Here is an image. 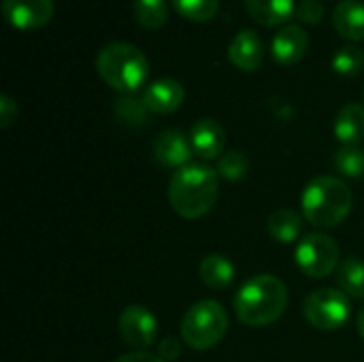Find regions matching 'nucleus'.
<instances>
[{"label": "nucleus", "instance_id": "1", "mask_svg": "<svg viewBox=\"0 0 364 362\" xmlns=\"http://www.w3.org/2000/svg\"><path fill=\"white\" fill-rule=\"evenodd\" d=\"M218 171L205 164H188L173 173L168 181V203L173 211L186 220L209 213L218 201Z\"/></svg>", "mask_w": 364, "mask_h": 362}, {"label": "nucleus", "instance_id": "2", "mask_svg": "<svg viewBox=\"0 0 364 362\" xmlns=\"http://www.w3.org/2000/svg\"><path fill=\"white\" fill-rule=\"evenodd\" d=\"M288 307V288L275 275H256L247 280L235 297V314L245 326L262 329L284 316Z\"/></svg>", "mask_w": 364, "mask_h": 362}, {"label": "nucleus", "instance_id": "3", "mask_svg": "<svg viewBox=\"0 0 364 362\" xmlns=\"http://www.w3.org/2000/svg\"><path fill=\"white\" fill-rule=\"evenodd\" d=\"M352 190L339 177H316L311 179L301 196L303 218L318 228H335L346 222L352 211Z\"/></svg>", "mask_w": 364, "mask_h": 362}, {"label": "nucleus", "instance_id": "4", "mask_svg": "<svg viewBox=\"0 0 364 362\" xmlns=\"http://www.w3.org/2000/svg\"><path fill=\"white\" fill-rule=\"evenodd\" d=\"M96 70L109 87L122 94H134L149 77V62L136 45L115 41L98 51Z\"/></svg>", "mask_w": 364, "mask_h": 362}, {"label": "nucleus", "instance_id": "5", "mask_svg": "<svg viewBox=\"0 0 364 362\" xmlns=\"http://www.w3.org/2000/svg\"><path fill=\"white\" fill-rule=\"evenodd\" d=\"M228 331V316L218 301L194 303L181 320V339L188 348L205 352L215 348Z\"/></svg>", "mask_w": 364, "mask_h": 362}, {"label": "nucleus", "instance_id": "6", "mask_svg": "<svg viewBox=\"0 0 364 362\" xmlns=\"http://www.w3.org/2000/svg\"><path fill=\"white\" fill-rule=\"evenodd\" d=\"M303 314L305 320L318 331H339L352 316V303L343 290L322 288L305 299Z\"/></svg>", "mask_w": 364, "mask_h": 362}, {"label": "nucleus", "instance_id": "7", "mask_svg": "<svg viewBox=\"0 0 364 362\" xmlns=\"http://www.w3.org/2000/svg\"><path fill=\"white\" fill-rule=\"evenodd\" d=\"M296 265L299 269L314 277H328L339 269V245L333 237L324 233H309L296 245Z\"/></svg>", "mask_w": 364, "mask_h": 362}, {"label": "nucleus", "instance_id": "8", "mask_svg": "<svg viewBox=\"0 0 364 362\" xmlns=\"http://www.w3.org/2000/svg\"><path fill=\"white\" fill-rule=\"evenodd\" d=\"M117 331H119L122 339L128 346L136 348L139 352H145L156 341L158 320H156V316L147 307H143V305H128L119 314Z\"/></svg>", "mask_w": 364, "mask_h": 362}, {"label": "nucleus", "instance_id": "9", "mask_svg": "<svg viewBox=\"0 0 364 362\" xmlns=\"http://www.w3.org/2000/svg\"><path fill=\"white\" fill-rule=\"evenodd\" d=\"M53 0H2L4 19L23 32L45 28L53 17Z\"/></svg>", "mask_w": 364, "mask_h": 362}, {"label": "nucleus", "instance_id": "10", "mask_svg": "<svg viewBox=\"0 0 364 362\" xmlns=\"http://www.w3.org/2000/svg\"><path fill=\"white\" fill-rule=\"evenodd\" d=\"M309 47V34L299 23H286L282 26L271 43L273 60L282 66H292L303 60Z\"/></svg>", "mask_w": 364, "mask_h": 362}, {"label": "nucleus", "instance_id": "11", "mask_svg": "<svg viewBox=\"0 0 364 362\" xmlns=\"http://www.w3.org/2000/svg\"><path fill=\"white\" fill-rule=\"evenodd\" d=\"M264 58V45L256 30H241L228 45V60L232 66L245 73H254L260 68Z\"/></svg>", "mask_w": 364, "mask_h": 362}, {"label": "nucleus", "instance_id": "12", "mask_svg": "<svg viewBox=\"0 0 364 362\" xmlns=\"http://www.w3.org/2000/svg\"><path fill=\"white\" fill-rule=\"evenodd\" d=\"M192 143L179 130H164L154 141V158L168 169H183L190 164L192 158Z\"/></svg>", "mask_w": 364, "mask_h": 362}, {"label": "nucleus", "instance_id": "13", "mask_svg": "<svg viewBox=\"0 0 364 362\" xmlns=\"http://www.w3.org/2000/svg\"><path fill=\"white\" fill-rule=\"evenodd\" d=\"M143 100H145V105L149 107L151 113L168 115V113H175L183 105L186 90L177 79L162 77V79H156L154 83L147 85V90L143 94Z\"/></svg>", "mask_w": 364, "mask_h": 362}, {"label": "nucleus", "instance_id": "14", "mask_svg": "<svg viewBox=\"0 0 364 362\" xmlns=\"http://www.w3.org/2000/svg\"><path fill=\"white\" fill-rule=\"evenodd\" d=\"M190 143L196 156L205 160H215L218 156H224V143H226V132L224 126L211 117L198 119L192 130H190Z\"/></svg>", "mask_w": 364, "mask_h": 362}, {"label": "nucleus", "instance_id": "15", "mask_svg": "<svg viewBox=\"0 0 364 362\" xmlns=\"http://www.w3.org/2000/svg\"><path fill=\"white\" fill-rule=\"evenodd\" d=\"M245 9L254 21L260 26H286L294 13V0H245Z\"/></svg>", "mask_w": 364, "mask_h": 362}, {"label": "nucleus", "instance_id": "16", "mask_svg": "<svg viewBox=\"0 0 364 362\" xmlns=\"http://www.w3.org/2000/svg\"><path fill=\"white\" fill-rule=\"evenodd\" d=\"M335 30L348 41H364V2L343 0L333 13Z\"/></svg>", "mask_w": 364, "mask_h": 362}, {"label": "nucleus", "instance_id": "17", "mask_svg": "<svg viewBox=\"0 0 364 362\" xmlns=\"http://www.w3.org/2000/svg\"><path fill=\"white\" fill-rule=\"evenodd\" d=\"M335 137L339 143L358 145L364 139V107L358 102L346 105L335 119Z\"/></svg>", "mask_w": 364, "mask_h": 362}, {"label": "nucleus", "instance_id": "18", "mask_svg": "<svg viewBox=\"0 0 364 362\" xmlns=\"http://www.w3.org/2000/svg\"><path fill=\"white\" fill-rule=\"evenodd\" d=\"M200 280L211 290H226L235 282V265L224 254H209L198 267Z\"/></svg>", "mask_w": 364, "mask_h": 362}, {"label": "nucleus", "instance_id": "19", "mask_svg": "<svg viewBox=\"0 0 364 362\" xmlns=\"http://www.w3.org/2000/svg\"><path fill=\"white\" fill-rule=\"evenodd\" d=\"M303 233V215H299L294 209L282 207L269 218V235L277 243H294Z\"/></svg>", "mask_w": 364, "mask_h": 362}, {"label": "nucleus", "instance_id": "20", "mask_svg": "<svg viewBox=\"0 0 364 362\" xmlns=\"http://www.w3.org/2000/svg\"><path fill=\"white\" fill-rule=\"evenodd\" d=\"M337 282L348 297L364 299V262L360 258H346L337 269Z\"/></svg>", "mask_w": 364, "mask_h": 362}, {"label": "nucleus", "instance_id": "21", "mask_svg": "<svg viewBox=\"0 0 364 362\" xmlns=\"http://www.w3.org/2000/svg\"><path fill=\"white\" fill-rule=\"evenodd\" d=\"M134 19L145 30H160L168 19V2L166 0H134Z\"/></svg>", "mask_w": 364, "mask_h": 362}, {"label": "nucleus", "instance_id": "22", "mask_svg": "<svg viewBox=\"0 0 364 362\" xmlns=\"http://www.w3.org/2000/svg\"><path fill=\"white\" fill-rule=\"evenodd\" d=\"M171 4L190 21H209L220 11V0H171Z\"/></svg>", "mask_w": 364, "mask_h": 362}, {"label": "nucleus", "instance_id": "23", "mask_svg": "<svg viewBox=\"0 0 364 362\" xmlns=\"http://www.w3.org/2000/svg\"><path fill=\"white\" fill-rule=\"evenodd\" d=\"M115 113L122 122H126L130 126H139V124L147 122L151 111L143 98H134L132 94H124L115 100Z\"/></svg>", "mask_w": 364, "mask_h": 362}, {"label": "nucleus", "instance_id": "24", "mask_svg": "<svg viewBox=\"0 0 364 362\" xmlns=\"http://www.w3.org/2000/svg\"><path fill=\"white\" fill-rule=\"evenodd\" d=\"M333 68L337 75L343 77H354L364 70V51L356 45H346L341 47L335 58H333Z\"/></svg>", "mask_w": 364, "mask_h": 362}, {"label": "nucleus", "instance_id": "25", "mask_svg": "<svg viewBox=\"0 0 364 362\" xmlns=\"http://www.w3.org/2000/svg\"><path fill=\"white\" fill-rule=\"evenodd\" d=\"M335 169L346 177H364V149L358 145L341 147L335 156Z\"/></svg>", "mask_w": 364, "mask_h": 362}, {"label": "nucleus", "instance_id": "26", "mask_svg": "<svg viewBox=\"0 0 364 362\" xmlns=\"http://www.w3.org/2000/svg\"><path fill=\"white\" fill-rule=\"evenodd\" d=\"M247 166H250V162H247L245 154L232 149V151H226L220 158V162H218V175L222 179H226V181H239V179L245 177Z\"/></svg>", "mask_w": 364, "mask_h": 362}, {"label": "nucleus", "instance_id": "27", "mask_svg": "<svg viewBox=\"0 0 364 362\" xmlns=\"http://www.w3.org/2000/svg\"><path fill=\"white\" fill-rule=\"evenodd\" d=\"M294 15L299 17V21L307 26H318L324 17V6L318 0H301Z\"/></svg>", "mask_w": 364, "mask_h": 362}, {"label": "nucleus", "instance_id": "28", "mask_svg": "<svg viewBox=\"0 0 364 362\" xmlns=\"http://www.w3.org/2000/svg\"><path fill=\"white\" fill-rule=\"evenodd\" d=\"M17 113H19L17 102L11 96L2 94L0 96V128H9L17 119Z\"/></svg>", "mask_w": 364, "mask_h": 362}, {"label": "nucleus", "instance_id": "29", "mask_svg": "<svg viewBox=\"0 0 364 362\" xmlns=\"http://www.w3.org/2000/svg\"><path fill=\"white\" fill-rule=\"evenodd\" d=\"M158 358L164 362H175L179 361V356H181V344H179V339H175V337H171V339H164L160 346H158Z\"/></svg>", "mask_w": 364, "mask_h": 362}, {"label": "nucleus", "instance_id": "30", "mask_svg": "<svg viewBox=\"0 0 364 362\" xmlns=\"http://www.w3.org/2000/svg\"><path fill=\"white\" fill-rule=\"evenodd\" d=\"M115 362H164L158 358V354H149V352H130L119 356Z\"/></svg>", "mask_w": 364, "mask_h": 362}, {"label": "nucleus", "instance_id": "31", "mask_svg": "<svg viewBox=\"0 0 364 362\" xmlns=\"http://www.w3.org/2000/svg\"><path fill=\"white\" fill-rule=\"evenodd\" d=\"M358 333H360V337H363L364 341V307L360 309V314H358Z\"/></svg>", "mask_w": 364, "mask_h": 362}]
</instances>
